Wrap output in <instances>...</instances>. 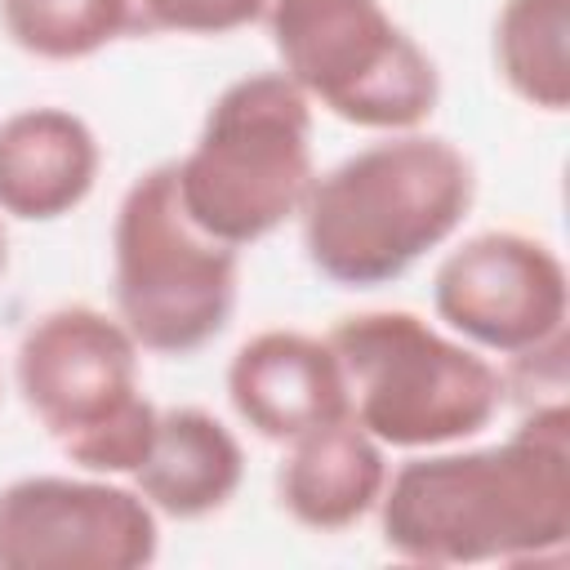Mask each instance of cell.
Wrapping results in <instances>:
<instances>
[{
	"label": "cell",
	"mask_w": 570,
	"mask_h": 570,
	"mask_svg": "<svg viewBox=\"0 0 570 570\" xmlns=\"http://www.w3.org/2000/svg\"><path fill=\"white\" fill-rule=\"evenodd\" d=\"M312 178V102L285 71L232 80L209 102L191 151L174 160L187 218L232 249L298 218Z\"/></svg>",
	"instance_id": "cell-4"
},
{
	"label": "cell",
	"mask_w": 570,
	"mask_h": 570,
	"mask_svg": "<svg viewBox=\"0 0 570 570\" xmlns=\"http://www.w3.org/2000/svg\"><path fill=\"white\" fill-rule=\"evenodd\" d=\"M387 472V445L347 414L289 441L276 468V499L303 530L334 534L379 508Z\"/></svg>",
	"instance_id": "cell-12"
},
{
	"label": "cell",
	"mask_w": 570,
	"mask_h": 570,
	"mask_svg": "<svg viewBox=\"0 0 570 570\" xmlns=\"http://www.w3.org/2000/svg\"><path fill=\"white\" fill-rule=\"evenodd\" d=\"M138 343L89 303H67L27 325L13 383L53 445L94 476H129L156 432V405L138 379Z\"/></svg>",
	"instance_id": "cell-5"
},
{
	"label": "cell",
	"mask_w": 570,
	"mask_h": 570,
	"mask_svg": "<svg viewBox=\"0 0 570 570\" xmlns=\"http://www.w3.org/2000/svg\"><path fill=\"white\" fill-rule=\"evenodd\" d=\"M432 307L476 352L517 356L566 334L570 276L548 240L494 227L468 236L436 263Z\"/></svg>",
	"instance_id": "cell-9"
},
{
	"label": "cell",
	"mask_w": 570,
	"mask_h": 570,
	"mask_svg": "<svg viewBox=\"0 0 570 570\" xmlns=\"http://www.w3.org/2000/svg\"><path fill=\"white\" fill-rule=\"evenodd\" d=\"M240 258L205 236L174 187V160L138 174L111 223V298L142 352L191 356L236 312Z\"/></svg>",
	"instance_id": "cell-6"
},
{
	"label": "cell",
	"mask_w": 570,
	"mask_h": 570,
	"mask_svg": "<svg viewBox=\"0 0 570 570\" xmlns=\"http://www.w3.org/2000/svg\"><path fill=\"white\" fill-rule=\"evenodd\" d=\"M156 552L160 517L134 485L94 472L0 485V570H142Z\"/></svg>",
	"instance_id": "cell-8"
},
{
	"label": "cell",
	"mask_w": 570,
	"mask_h": 570,
	"mask_svg": "<svg viewBox=\"0 0 570 570\" xmlns=\"http://www.w3.org/2000/svg\"><path fill=\"white\" fill-rule=\"evenodd\" d=\"M4 267H9V240H4V223H0V276H4Z\"/></svg>",
	"instance_id": "cell-18"
},
{
	"label": "cell",
	"mask_w": 570,
	"mask_h": 570,
	"mask_svg": "<svg viewBox=\"0 0 570 570\" xmlns=\"http://www.w3.org/2000/svg\"><path fill=\"white\" fill-rule=\"evenodd\" d=\"M325 338L343 365L352 419L387 450L463 445L508 405L503 370L419 312H352Z\"/></svg>",
	"instance_id": "cell-3"
},
{
	"label": "cell",
	"mask_w": 570,
	"mask_h": 570,
	"mask_svg": "<svg viewBox=\"0 0 570 570\" xmlns=\"http://www.w3.org/2000/svg\"><path fill=\"white\" fill-rule=\"evenodd\" d=\"M0 392H4V370H0Z\"/></svg>",
	"instance_id": "cell-19"
},
{
	"label": "cell",
	"mask_w": 570,
	"mask_h": 570,
	"mask_svg": "<svg viewBox=\"0 0 570 570\" xmlns=\"http://www.w3.org/2000/svg\"><path fill=\"white\" fill-rule=\"evenodd\" d=\"M227 401L236 419L276 445L347 419V379L330 338L303 330H258L227 365Z\"/></svg>",
	"instance_id": "cell-10"
},
{
	"label": "cell",
	"mask_w": 570,
	"mask_h": 570,
	"mask_svg": "<svg viewBox=\"0 0 570 570\" xmlns=\"http://www.w3.org/2000/svg\"><path fill=\"white\" fill-rule=\"evenodd\" d=\"M521 401V410H539V405H566V392H570V379H566V334L530 347V352H517L508 356V370H503V396Z\"/></svg>",
	"instance_id": "cell-17"
},
{
	"label": "cell",
	"mask_w": 570,
	"mask_h": 570,
	"mask_svg": "<svg viewBox=\"0 0 570 570\" xmlns=\"http://www.w3.org/2000/svg\"><path fill=\"white\" fill-rule=\"evenodd\" d=\"M490 53L512 98L552 116L570 107V0H503Z\"/></svg>",
	"instance_id": "cell-14"
},
{
	"label": "cell",
	"mask_w": 570,
	"mask_h": 570,
	"mask_svg": "<svg viewBox=\"0 0 570 570\" xmlns=\"http://www.w3.org/2000/svg\"><path fill=\"white\" fill-rule=\"evenodd\" d=\"M379 534L414 566H525L570 543V401L521 410L499 445L419 450L387 472Z\"/></svg>",
	"instance_id": "cell-1"
},
{
	"label": "cell",
	"mask_w": 570,
	"mask_h": 570,
	"mask_svg": "<svg viewBox=\"0 0 570 570\" xmlns=\"http://www.w3.org/2000/svg\"><path fill=\"white\" fill-rule=\"evenodd\" d=\"M245 476V450L236 432L200 405H169L156 414L151 445L129 472L134 490L156 508V517L200 521L223 512Z\"/></svg>",
	"instance_id": "cell-13"
},
{
	"label": "cell",
	"mask_w": 570,
	"mask_h": 570,
	"mask_svg": "<svg viewBox=\"0 0 570 570\" xmlns=\"http://www.w3.org/2000/svg\"><path fill=\"white\" fill-rule=\"evenodd\" d=\"M0 31L31 58L80 62L129 36L125 0H0Z\"/></svg>",
	"instance_id": "cell-15"
},
{
	"label": "cell",
	"mask_w": 570,
	"mask_h": 570,
	"mask_svg": "<svg viewBox=\"0 0 570 570\" xmlns=\"http://www.w3.org/2000/svg\"><path fill=\"white\" fill-rule=\"evenodd\" d=\"M129 36H227L263 22L272 0H125Z\"/></svg>",
	"instance_id": "cell-16"
},
{
	"label": "cell",
	"mask_w": 570,
	"mask_h": 570,
	"mask_svg": "<svg viewBox=\"0 0 570 570\" xmlns=\"http://www.w3.org/2000/svg\"><path fill=\"white\" fill-rule=\"evenodd\" d=\"M102 169L98 134L67 107H22L0 120V214L53 223L85 205Z\"/></svg>",
	"instance_id": "cell-11"
},
{
	"label": "cell",
	"mask_w": 570,
	"mask_h": 570,
	"mask_svg": "<svg viewBox=\"0 0 570 570\" xmlns=\"http://www.w3.org/2000/svg\"><path fill=\"white\" fill-rule=\"evenodd\" d=\"M263 27L298 94L356 129H423L441 102L432 53L383 0H272Z\"/></svg>",
	"instance_id": "cell-7"
},
{
	"label": "cell",
	"mask_w": 570,
	"mask_h": 570,
	"mask_svg": "<svg viewBox=\"0 0 570 570\" xmlns=\"http://www.w3.org/2000/svg\"><path fill=\"white\" fill-rule=\"evenodd\" d=\"M476 200V169L441 134L401 129L312 178L298 223L307 263L343 289L401 281L441 249Z\"/></svg>",
	"instance_id": "cell-2"
}]
</instances>
